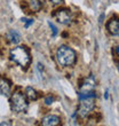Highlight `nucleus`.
Masks as SVG:
<instances>
[{
	"mask_svg": "<svg viewBox=\"0 0 119 126\" xmlns=\"http://www.w3.org/2000/svg\"><path fill=\"white\" fill-rule=\"evenodd\" d=\"M10 107L15 112H24L28 109V102L25 96L20 92L14 93L10 97Z\"/></svg>",
	"mask_w": 119,
	"mask_h": 126,
	"instance_id": "nucleus-3",
	"label": "nucleus"
},
{
	"mask_svg": "<svg viewBox=\"0 0 119 126\" xmlns=\"http://www.w3.org/2000/svg\"><path fill=\"white\" fill-rule=\"evenodd\" d=\"M50 1H52L54 5H60V3L62 2V0H50Z\"/></svg>",
	"mask_w": 119,
	"mask_h": 126,
	"instance_id": "nucleus-16",
	"label": "nucleus"
},
{
	"mask_svg": "<svg viewBox=\"0 0 119 126\" xmlns=\"http://www.w3.org/2000/svg\"><path fill=\"white\" fill-rule=\"evenodd\" d=\"M103 17H104V15H101V17H100V23H102V21H103Z\"/></svg>",
	"mask_w": 119,
	"mask_h": 126,
	"instance_id": "nucleus-17",
	"label": "nucleus"
},
{
	"mask_svg": "<svg viewBox=\"0 0 119 126\" xmlns=\"http://www.w3.org/2000/svg\"><path fill=\"white\" fill-rule=\"evenodd\" d=\"M108 30L113 36H119V21L117 18H112L109 21V23L106 25Z\"/></svg>",
	"mask_w": 119,
	"mask_h": 126,
	"instance_id": "nucleus-9",
	"label": "nucleus"
},
{
	"mask_svg": "<svg viewBox=\"0 0 119 126\" xmlns=\"http://www.w3.org/2000/svg\"><path fill=\"white\" fill-rule=\"evenodd\" d=\"M7 37H8V39H9L10 43L14 44V45L18 44L21 41V39H22L21 34L18 33V31H16V30H10L9 32H8V34H7Z\"/></svg>",
	"mask_w": 119,
	"mask_h": 126,
	"instance_id": "nucleus-10",
	"label": "nucleus"
},
{
	"mask_svg": "<svg viewBox=\"0 0 119 126\" xmlns=\"http://www.w3.org/2000/svg\"><path fill=\"white\" fill-rule=\"evenodd\" d=\"M48 25H49V27H50V29H52V31H53V36L55 37V36H56V34H57V28L55 27V25H54V24L52 23L50 21H49V22H48Z\"/></svg>",
	"mask_w": 119,
	"mask_h": 126,
	"instance_id": "nucleus-14",
	"label": "nucleus"
},
{
	"mask_svg": "<svg viewBox=\"0 0 119 126\" xmlns=\"http://www.w3.org/2000/svg\"><path fill=\"white\" fill-rule=\"evenodd\" d=\"M22 22H24V23H25V28H29L30 25H31V24H33V20H31V18H25V17H24V18H22Z\"/></svg>",
	"mask_w": 119,
	"mask_h": 126,
	"instance_id": "nucleus-13",
	"label": "nucleus"
},
{
	"mask_svg": "<svg viewBox=\"0 0 119 126\" xmlns=\"http://www.w3.org/2000/svg\"><path fill=\"white\" fill-rule=\"evenodd\" d=\"M95 78L93 76H89L87 77L85 81L83 83L81 87H80V93H88V92H92L94 90V87H95Z\"/></svg>",
	"mask_w": 119,
	"mask_h": 126,
	"instance_id": "nucleus-6",
	"label": "nucleus"
},
{
	"mask_svg": "<svg viewBox=\"0 0 119 126\" xmlns=\"http://www.w3.org/2000/svg\"><path fill=\"white\" fill-rule=\"evenodd\" d=\"M53 101H54V97H53V96H47L46 100H45V103L49 106V104H52V103H53Z\"/></svg>",
	"mask_w": 119,
	"mask_h": 126,
	"instance_id": "nucleus-15",
	"label": "nucleus"
},
{
	"mask_svg": "<svg viewBox=\"0 0 119 126\" xmlns=\"http://www.w3.org/2000/svg\"><path fill=\"white\" fill-rule=\"evenodd\" d=\"M80 101H81V103H80L78 113L80 117H86L95 107V96L86 97V99H83Z\"/></svg>",
	"mask_w": 119,
	"mask_h": 126,
	"instance_id": "nucleus-4",
	"label": "nucleus"
},
{
	"mask_svg": "<svg viewBox=\"0 0 119 126\" xmlns=\"http://www.w3.org/2000/svg\"><path fill=\"white\" fill-rule=\"evenodd\" d=\"M10 93V81L3 77H0V94L1 95H9Z\"/></svg>",
	"mask_w": 119,
	"mask_h": 126,
	"instance_id": "nucleus-8",
	"label": "nucleus"
},
{
	"mask_svg": "<svg viewBox=\"0 0 119 126\" xmlns=\"http://www.w3.org/2000/svg\"><path fill=\"white\" fill-rule=\"evenodd\" d=\"M25 94H27L28 99L31 100V101H34V100H37V97H38V95H37V92L34 90H33L32 87H27V90H25Z\"/></svg>",
	"mask_w": 119,
	"mask_h": 126,
	"instance_id": "nucleus-11",
	"label": "nucleus"
},
{
	"mask_svg": "<svg viewBox=\"0 0 119 126\" xmlns=\"http://www.w3.org/2000/svg\"><path fill=\"white\" fill-rule=\"evenodd\" d=\"M54 17L56 18V21L61 24H64V25H69L72 21V16H71V13H70L69 9H59L56 10V13L54 14Z\"/></svg>",
	"mask_w": 119,
	"mask_h": 126,
	"instance_id": "nucleus-5",
	"label": "nucleus"
},
{
	"mask_svg": "<svg viewBox=\"0 0 119 126\" xmlns=\"http://www.w3.org/2000/svg\"><path fill=\"white\" fill-rule=\"evenodd\" d=\"M60 118L55 115H48V116L44 117L41 119V124L45 126H55V125H59L60 124Z\"/></svg>",
	"mask_w": 119,
	"mask_h": 126,
	"instance_id": "nucleus-7",
	"label": "nucleus"
},
{
	"mask_svg": "<svg viewBox=\"0 0 119 126\" xmlns=\"http://www.w3.org/2000/svg\"><path fill=\"white\" fill-rule=\"evenodd\" d=\"M30 6L32 8V10L34 12H39L41 6H43V3L40 0H30Z\"/></svg>",
	"mask_w": 119,
	"mask_h": 126,
	"instance_id": "nucleus-12",
	"label": "nucleus"
},
{
	"mask_svg": "<svg viewBox=\"0 0 119 126\" xmlns=\"http://www.w3.org/2000/svg\"><path fill=\"white\" fill-rule=\"evenodd\" d=\"M56 60L60 65L70 66L76 62V53L69 46L62 45L59 47V49L56 52Z\"/></svg>",
	"mask_w": 119,
	"mask_h": 126,
	"instance_id": "nucleus-1",
	"label": "nucleus"
},
{
	"mask_svg": "<svg viewBox=\"0 0 119 126\" xmlns=\"http://www.w3.org/2000/svg\"><path fill=\"white\" fill-rule=\"evenodd\" d=\"M10 59L21 66H28L31 61L29 50L24 46H17L10 50Z\"/></svg>",
	"mask_w": 119,
	"mask_h": 126,
	"instance_id": "nucleus-2",
	"label": "nucleus"
}]
</instances>
